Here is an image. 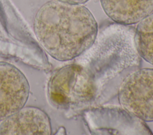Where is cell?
<instances>
[{"mask_svg":"<svg viewBox=\"0 0 153 135\" xmlns=\"http://www.w3.org/2000/svg\"><path fill=\"white\" fill-rule=\"evenodd\" d=\"M33 27L44 50L60 61L73 59L87 51L98 32L97 22L88 8L56 0L40 8Z\"/></svg>","mask_w":153,"mask_h":135,"instance_id":"cell-1","label":"cell"},{"mask_svg":"<svg viewBox=\"0 0 153 135\" xmlns=\"http://www.w3.org/2000/svg\"><path fill=\"white\" fill-rule=\"evenodd\" d=\"M90 72L84 66L70 64L56 70L48 83V95L54 105L63 108H78L90 103L97 92Z\"/></svg>","mask_w":153,"mask_h":135,"instance_id":"cell-2","label":"cell"},{"mask_svg":"<svg viewBox=\"0 0 153 135\" xmlns=\"http://www.w3.org/2000/svg\"><path fill=\"white\" fill-rule=\"evenodd\" d=\"M83 118L92 134H152L144 121L123 108H90L84 111Z\"/></svg>","mask_w":153,"mask_h":135,"instance_id":"cell-3","label":"cell"},{"mask_svg":"<svg viewBox=\"0 0 153 135\" xmlns=\"http://www.w3.org/2000/svg\"><path fill=\"white\" fill-rule=\"evenodd\" d=\"M118 98L121 106L145 121H153V68H143L123 80Z\"/></svg>","mask_w":153,"mask_h":135,"instance_id":"cell-4","label":"cell"},{"mask_svg":"<svg viewBox=\"0 0 153 135\" xmlns=\"http://www.w3.org/2000/svg\"><path fill=\"white\" fill-rule=\"evenodd\" d=\"M29 90L26 77L18 68L0 61V121L25 106Z\"/></svg>","mask_w":153,"mask_h":135,"instance_id":"cell-5","label":"cell"},{"mask_svg":"<svg viewBox=\"0 0 153 135\" xmlns=\"http://www.w3.org/2000/svg\"><path fill=\"white\" fill-rule=\"evenodd\" d=\"M50 134L51 125L48 115L35 106H23L0 124V135Z\"/></svg>","mask_w":153,"mask_h":135,"instance_id":"cell-6","label":"cell"},{"mask_svg":"<svg viewBox=\"0 0 153 135\" xmlns=\"http://www.w3.org/2000/svg\"><path fill=\"white\" fill-rule=\"evenodd\" d=\"M105 14L124 25L139 23L153 12V0H100Z\"/></svg>","mask_w":153,"mask_h":135,"instance_id":"cell-7","label":"cell"},{"mask_svg":"<svg viewBox=\"0 0 153 135\" xmlns=\"http://www.w3.org/2000/svg\"><path fill=\"white\" fill-rule=\"evenodd\" d=\"M134 43L139 55L153 65V12L139 22L136 29Z\"/></svg>","mask_w":153,"mask_h":135,"instance_id":"cell-8","label":"cell"},{"mask_svg":"<svg viewBox=\"0 0 153 135\" xmlns=\"http://www.w3.org/2000/svg\"><path fill=\"white\" fill-rule=\"evenodd\" d=\"M56 1H59L66 3H69V4H83L86 3L87 1L89 0H56Z\"/></svg>","mask_w":153,"mask_h":135,"instance_id":"cell-9","label":"cell"}]
</instances>
